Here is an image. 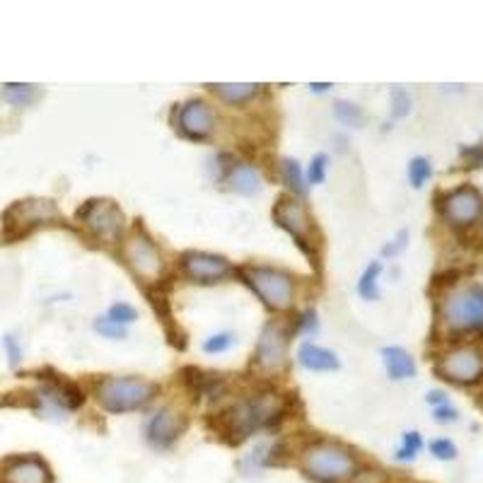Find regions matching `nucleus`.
<instances>
[{
    "instance_id": "3",
    "label": "nucleus",
    "mask_w": 483,
    "mask_h": 483,
    "mask_svg": "<svg viewBox=\"0 0 483 483\" xmlns=\"http://www.w3.org/2000/svg\"><path fill=\"white\" fill-rule=\"evenodd\" d=\"M242 278L268 310L285 312L295 304L297 283L288 271L274 266H245Z\"/></svg>"
},
{
    "instance_id": "31",
    "label": "nucleus",
    "mask_w": 483,
    "mask_h": 483,
    "mask_svg": "<svg viewBox=\"0 0 483 483\" xmlns=\"http://www.w3.org/2000/svg\"><path fill=\"white\" fill-rule=\"evenodd\" d=\"M430 452H433L438 459H442V462H449V459H455L457 457L455 442L448 440V438H438V440L430 442Z\"/></svg>"
},
{
    "instance_id": "20",
    "label": "nucleus",
    "mask_w": 483,
    "mask_h": 483,
    "mask_svg": "<svg viewBox=\"0 0 483 483\" xmlns=\"http://www.w3.org/2000/svg\"><path fill=\"white\" fill-rule=\"evenodd\" d=\"M382 361L384 368H387V375L391 380H409V377L416 375V362L404 348L399 346H390L382 351Z\"/></svg>"
},
{
    "instance_id": "34",
    "label": "nucleus",
    "mask_w": 483,
    "mask_h": 483,
    "mask_svg": "<svg viewBox=\"0 0 483 483\" xmlns=\"http://www.w3.org/2000/svg\"><path fill=\"white\" fill-rule=\"evenodd\" d=\"M3 346H5V353H7V361H10V365L13 368H17L22 361V348L20 343H17V339H14L13 333H7V336H3Z\"/></svg>"
},
{
    "instance_id": "29",
    "label": "nucleus",
    "mask_w": 483,
    "mask_h": 483,
    "mask_svg": "<svg viewBox=\"0 0 483 483\" xmlns=\"http://www.w3.org/2000/svg\"><path fill=\"white\" fill-rule=\"evenodd\" d=\"M107 319H111L114 324L119 326H126V324H133L138 319V310L136 307H130V304L126 303H116L109 307L107 312Z\"/></svg>"
},
{
    "instance_id": "9",
    "label": "nucleus",
    "mask_w": 483,
    "mask_h": 483,
    "mask_svg": "<svg viewBox=\"0 0 483 483\" xmlns=\"http://www.w3.org/2000/svg\"><path fill=\"white\" fill-rule=\"evenodd\" d=\"M78 217L94 237L104 242H116L123 232V213L114 201H87L80 208Z\"/></svg>"
},
{
    "instance_id": "33",
    "label": "nucleus",
    "mask_w": 483,
    "mask_h": 483,
    "mask_svg": "<svg viewBox=\"0 0 483 483\" xmlns=\"http://www.w3.org/2000/svg\"><path fill=\"white\" fill-rule=\"evenodd\" d=\"M409 109H411V100H409V94H406L404 90H394V92H391V114L406 116L409 114Z\"/></svg>"
},
{
    "instance_id": "6",
    "label": "nucleus",
    "mask_w": 483,
    "mask_h": 483,
    "mask_svg": "<svg viewBox=\"0 0 483 483\" xmlns=\"http://www.w3.org/2000/svg\"><path fill=\"white\" fill-rule=\"evenodd\" d=\"M274 220L314 261V249H317V242H314V220H312L310 210L303 206V201H297L293 196H281L274 208Z\"/></svg>"
},
{
    "instance_id": "26",
    "label": "nucleus",
    "mask_w": 483,
    "mask_h": 483,
    "mask_svg": "<svg viewBox=\"0 0 483 483\" xmlns=\"http://www.w3.org/2000/svg\"><path fill=\"white\" fill-rule=\"evenodd\" d=\"M430 174H433V167H430V159L428 158H413L411 165H409V181H411V187L420 188L430 179Z\"/></svg>"
},
{
    "instance_id": "28",
    "label": "nucleus",
    "mask_w": 483,
    "mask_h": 483,
    "mask_svg": "<svg viewBox=\"0 0 483 483\" xmlns=\"http://www.w3.org/2000/svg\"><path fill=\"white\" fill-rule=\"evenodd\" d=\"M326 167H329V158H326L324 152H317V155L312 158L310 167H307V184H310V187L324 184Z\"/></svg>"
},
{
    "instance_id": "12",
    "label": "nucleus",
    "mask_w": 483,
    "mask_h": 483,
    "mask_svg": "<svg viewBox=\"0 0 483 483\" xmlns=\"http://www.w3.org/2000/svg\"><path fill=\"white\" fill-rule=\"evenodd\" d=\"M184 426H187V420L174 406H162L145 420V438H148L152 448L167 449L179 440V435L184 433Z\"/></svg>"
},
{
    "instance_id": "15",
    "label": "nucleus",
    "mask_w": 483,
    "mask_h": 483,
    "mask_svg": "<svg viewBox=\"0 0 483 483\" xmlns=\"http://www.w3.org/2000/svg\"><path fill=\"white\" fill-rule=\"evenodd\" d=\"M483 210V198L477 188L462 187L449 191L445 198H442V213L448 217L449 223L462 227V225H471L481 216Z\"/></svg>"
},
{
    "instance_id": "2",
    "label": "nucleus",
    "mask_w": 483,
    "mask_h": 483,
    "mask_svg": "<svg viewBox=\"0 0 483 483\" xmlns=\"http://www.w3.org/2000/svg\"><path fill=\"white\" fill-rule=\"evenodd\" d=\"M304 477L319 483H348L358 474L353 449L333 440H319L303 452Z\"/></svg>"
},
{
    "instance_id": "8",
    "label": "nucleus",
    "mask_w": 483,
    "mask_h": 483,
    "mask_svg": "<svg viewBox=\"0 0 483 483\" xmlns=\"http://www.w3.org/2000/svg\"><path fill=\"white\" fill-rule=\"evenodd\" d=\"M126 261L130 271L143 281H158L165 274V259L159 246L140 230L133 232L126 242Z\"/></svg>"
},
{
    "instance_id": "1",
    "label": "nucleus",
    "mask_w": 483,
    "mask_h": 483,
    "mask_svg": "<svg viewBox=\"0 0 483 483\" xmlns=\"http://www.w3.org/2000/svg\"><path fill=\"white\" fill-rule=\"evenodd\" d=\"M283 416V399L274 391H261L242 399L225 413V430L232 440H246L249 435L266 430Z\"/></svg>"
},
{
    "instance_id": "22",
    "label": "nucleus",
    "mask_w": 483,
    "mask_h": 483,
    "mask_svg": "<svg viewBox=\"0 0 483 483\" xmlns=\"http://www.w3.org/2000/svg\"><path fill=\"white\" fill-rule=\"evenodd\" d=\"M3 100L13 107H32L42 100V90L36 85H20V82H10L3 85Z\"/></svg>"
},
{
    "instance_id": "23",
    "label": "nucleus",
    "mask_w": 483,
    "mask_h": 483,
    "mask_svg": "<svg viewBox=\"0 0 483 483\" xmlns=\"http://www.w3.org/2000/svg\"><path fill=\"white\" fill-rule=\"evenodd\" d=\"M281 179L295 196H307V191H310V184H307V177L303 174V167L297 165L293 158L281 159Z\"/></svg>"
},
{
    "instance_id": "36",
    "label": "nucleus",
    "mask_w": 483,
    "mask_h": 483,
    "mask_svg": "<svg viewBox=\"0 0 483 483\" xmlns=\"http://www.w3.org/2000/svg\"><path fill=\"white\" fill-rule=\"evenodd\" d=\"M300 329H303L304 333H314L317 332V312L314 310H307L300 317Z\"/></svg>"
},
{
    "instance_id": "24",
    "label": "nucleus",
    "mask_w": 483,
    "mask_h": 483,
    "mask_svg": "<svg viewBox=\"0 0 483 483\" xmlns=\"http://www.w3.org/2000/svg\"><path fill=\"white\" fill-rule=\"evenodd\" d=\"M380 274H382V264L380 261H372L365 271H362L361 281H358V293L365 300H377L380 295Z\"/></svg>"
},
{
    "instance_id": "11",
    "label": "nucleus",
    "mask_w": 483,
    "mask_h": 483,
    "mask_svg": "<svg viewBox=\"0 0 483 483\" xmlns=\"http://www.w3.org/2000/svg\"><path fill=\"white\" fill-rule=\"evenodd\" d=\"M216 126V109L210 107L208 101L188 100L187 104H181L179 111H177V129H179L181 136H187L188 140H206V138L213 136Z\"/></svg>"
},
{
    "instance_id": "16",
    "label": "nucleus",
    "mask_w": 483,
    "mask_h": 483,
    "mask_svg": "<svg viewBox=\"0 0 483 483\" xmlns=\"http://www.w3.org/2000/svg\"><path fill=\"white\" fill-rule=\"evenodd\" d=\"M0 483H51V469L42 457H14L3 464Z\"/></svg>"
},
{
    "instance_id": "25",
    "label": "nucleus",
    "mask_w": 483,
    "mask_h": 483,
    "mask_svg": "<svg viewBox=\"0 0 483 483\" xmlns=\"http://www.w3.org/2000/svg\"><path fill=\"white\" fill-rule=\"evenodd\" d=\"M333 116H336L343 126H348V129H361V126H365V111H362L358 104H353V101H336V104H333Z\"/></svg>"
},
{
    "instance_id": "13",
    "label": "nucleus",
    "mask_w": 483,
    "mask_h": 483,
    "mask_svg": "<svg viewBox=\"0 0 483 483\" xmlns=\"http://www.w3.org/2000/svg\"><path fill=\"white\" fill-rule=\"evenodd\" d=\"M438 372L449 382L474 384L483 375V358L477 348H457L442 358Z\"/></svg>"
},
{
    "instance_id": "5",
    "label": "nucleus",
    "mask_w": 483,
    "mask_h": 483,
    "mask_svg": "<svg viewBox=\"0 0 483 483\" xmlns=\"http://www.w3.org/2000/svg\"><path fill=\"white\" fill-rule=\"evenodd\" d=\"M442 319L452 332H483V288L471 285L452 293L442 304Z\"/></svg>"
},
{
    "instance_id": "21",
    "label": "nucleus",
    "mask_w": 483,
    "mask_h": 483,
    "mask_svg": "<svg viewBox=\"0 0 483 483\" xmlns=\"http://www.w3.org/2000/svg\"><path fill=\"white\" fill-rule=\"evenodd\" d=\"M210 90L227 104H245L259 94V85L254 82H225V85H210Z\"/></svg>"
},
{
    "instance_id": "32",
    "label": "nucleus",
    "mask_w": 483,
    "mask_h": 483,
    "mask_svg": "<svg viewBox=\"0 0 483 483\" xmlns=\"http://www.w3.org/2000/svg\"><path fill=\"white\" fill-rule=\"evenodd\" d=\"M94 329H97V333H101V336H107V339H123V336H126V326L114 324V322L107 317L97 319V322H94Z\"/></svg>"
},
{
    "instance_id": "19",
    "label": "nucleus",
    "mask_w": 483,
    "mask_h": 483,
    "mask_svg": "<svg viewBox=\"0 0 483 483\" xmlns=\"http://www.w3.org/2000/svg\"><path fill=\"white\" fill-rule=\"evenodd\" d=\"M297 361L304 370H312V372H333V370L341 368L339 358L329 348L314 346V343H303Z\"/></svg>"
},
{
    "instance_id": "14",
    "label": "nucleus",
    "mask_w": 483,
    "mask_h": 483,
    "mask_svg": "<svg viewBox=\"0 0 483 483\" xmlns=\"http://www.w3.org/2000/svg\"><path fill=\"white\" fill-rule=\"evenodd\" d=\"M181 271L196 283H217L230 275V261L220 254L187 252L181 254Z\"/></svg>"
},
{
    "instance_id": "4",
    "label": "nucleus",
    "mask_w": 483,
    "mask_h": 483,
    "mask_svg": "<svg viewBox=\"0 0 483 483\" xmlns=\"http://www.w3.org/2000/svg\"><path fill=\"white\" fill-rule=\"evenodd\" d=\"M94 394L104 411L129 413L148 404L158 394V384L140 377H107L97 384Z\"/></svg>"
},
{
    "instance_id": "17",
    "label": "nucleus",
    "mask_w": 483,
    "mask_h": 483,
    "mask_svg": "<svg viewBox=\"0 0 483 483\" xmlns=\"http://www.w3.org/2000/svg\"><path fill=\"white\" fill-rule=\"evenodd\" d=\"M36 399L43 406L42 413L72 411L82 404V391L75 384L65 382V380H51L36 391Z\"/></svg>"
},
{
    "instance_id": "7",
    "label": "nucleus",
    "mask_w": 483,
    "mask_h": 483,
    "mask_svg": "<svg viewBox=\"0 0 483 483\" xmlns=\"http://www.w3.org/2000/svg\"><path fill=\"white\" fill-rule=\"evenodd\" d=\"M58 206L49 198H27V201L13 203L3 216V227L7 237H22L34 227L49 225L58 220Z\"/></svg>"
},
{
    "instance_id": "38",
    "label": "nucleus",
    "mask_w": 483,
    "mask_h": 483,
    "mask_svg": "<svg viewBox=\"0 0 483 483\" xmlns=\"http://www.w3.org/2000/svg\"><path fill=\"white\" fill-rule=\"evenodd\" d=\"M428 401H430V404H433V406L449 404L448 397H445V394H442V391H430V394H428Z\"/></svg>"
},
{
    "instance_id": "27",
    "label": "nucleus",
    "mask_w": 483,
    "mask_h": 483,
    "mask_svg": "<svg viewBox=\"0 0 483 483\" xmlns=\"http://www.w3.org/2000/svg\"><path fill=\"white\" fill-rule=\"evenodd\" d=\"M423 448V440H420L419 433H406L404 440H401V448L397 449V459L399 462H413L416 455Z\"/></svg>"
},
{
    "instance_id": "30",
    "label": "nucleus",
    "mask_w": 483,
    "mask_h": 483,
    "mask_svg": "<svg viewBox=\"0 0 483 483\" xmlns=\"http://www.w3.org/2000/svg\"><path fill=\"white\" fill-rule=\"evenodd\" d=\"M235 346V336L232 333H216V336H210L203 343V351L206 353H225V351H230Z\"/></svg>"
},
{
    "instance_id": "37",
    "label": "nucleus",
    "mask_w": 483,
    "mask_h": 483,
    "mask_svg": "<svg viewBox=\"0 0 483 483\" xmlns=\"http://www.w3.org/2000/svg\"><path fill=\"white\" fill-rule=\"evenodd\" d=\"M406 237H409V235H406V232H401V235H399V237L394 239V245L384 246V249H382L384 256H394L397 252H401V249L406 246Z\"/></svg>"
},
{
    "instance_id": "10",
    "label": "nucleus",
    "mask_w": 483,
    "mask_h": 483,
    "mask_svg": "<svg viewBox=\"0 0 483 483\" xmlns=\"http://www.w3.org/2000/svg\"><path fill=\"white\" fill-rule=\"evenodd\" d=\"M288 362V329L278 322H268L261 329L259 346H256V365L268 375L281 372Z\"/></svg>"
},
{
    "instance_id": "35",
    "label": "nucleus",
    "mask_w": 483,
    "mask_h": 483,
    "mask_svg": "<svg viewBox=\"0 0 483 483\" xmlns=\"http://www.w3.org/2000/svg\"><path fill=\"white\" fill-rule=\"evenodd\" d=\"M457 419H459V413L449 404L435 406V420H438V423H455Z\"/></svg>"
},
{
    "instance_id": "18",
    "label": "nucleus",
    "mask_w": 483,
    "mask_h": 483,
    "mask_svg": "<svg viewBox=\"0 0 483 483\" xmlns=\"http://www.w3.org/2000/svg\"><path fill=\"white\" fill-rule=\"evenodd\" d=\"M223 187L227 191H235V194L252 196L261 188V179L256 169L246 162H232L223 174Z\"/></svg>"
},
{
    "instance_id": "39",
    "label": "nucleus",
    "mask_w": 483,
    "mask_h": 483,
    "mask_svg": "<svg viewBox=\"0 0 483 483\" xmlns=\"http://www.w3.org/2000/svg\"><path fill=\"white\" fill-rule=\"evenodd\" d=\"M329 82H324V85H317V82H314V85H312V90H314V92H326V90H329Z\"/></svg>"
}]
</instances>
